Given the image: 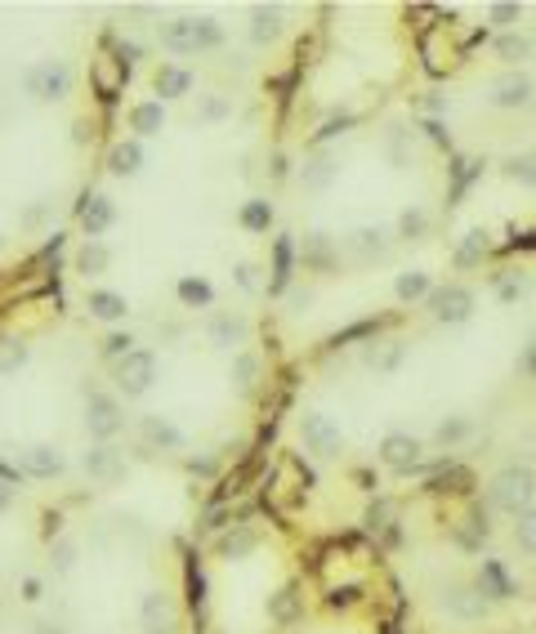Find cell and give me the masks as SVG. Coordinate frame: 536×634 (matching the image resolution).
<instances>
[{
	"label": "cell",
	"mask_w": 536,
	"mask_h": 634,
	"mask_svg": "<svg viewBox=\"0 0 536 634\" xmlns=\"http://www.w3.org/2000/svg\"><path fill=\"white\" fill-rule=\"evenodd\" d=\"M487 509H496V514L505 518H519L536 509V474L532 465H501L492 478H487Z\"/></svg>",
	"instance_id": "cell-1"
},
{
	"label": "cell",
	"mask_w": 536,
	"mask_h": 634,
	"mask_svg": "<svg viewBox=\"0 0 536 634\" xmlns=\"http://www.w3.org/2000/svg\"><path fill=\"white\" fill-rule=\"evenodd\" d=\"M161 50L175 54V59H193V54H210L224 45V27L215 23V18H166L161 23Z\"/></svg>",
	"instance_id": "cell-2"
},
{
	"label": "cell",
	"mask_w": 536,
	"mask_h": 634,
	"mask_svg": "<svg viewBox=\"0 0 536 634\" xmlns=\"http://www.w3.org/2000/svg\"><path fill=\"white\" fill-rule=\"evenodd\" d=\"M81 425L94 443H112L126 429V411H121V393L108 389H85V407H81Z\"/></svg>",
	"instance_id": "cell-3"
},
{
	"label": "cell",
	"mask_w": 536,
	"mask_h": 634,
	"mask_svg": "<svg viewBox=\"0 0 536 634\" xmlns=\"http://www.w3.org/2000/svg\"><path fill=\"white\" fill-rule=\"evenodd\" d=\"M300 443H304L309 456H318V460H340L344 429H340L335 416H327V411H304L300 416Z\"/></svg>",
	"instance_id": "cell-4"
},
{
	"label": "cell",
	"mask_w": 536,
	"mask_h": 634,
	"mask_svg": "<svg viewBox=\"0 0 536 634\" xmlns=\"http://www.w3.org/2000/svg\"><path fill=\"white\" fill-rule=\"evenodd\" d=\"M179 626H184V608H179L175 594L161 590V585L143 590V599H139V630L143 634H179Z\"/></svg>",
	"instance_id": "cell-5"
},
{
	"label": "cell",
	"mask_w": 536,
	"mask_h": 634,
	"mask_svg": "<svg viewBox=\"0 0 536 634\" xmlns=\"http://www.w3.org/2000/svg\"><path fill=\"white\" fill-rule=\"evenodd\" d=\"M157 353L152 349H134L130 358H121L117 367H112V380H117V393L121 398H148L152 384H157Z\"/></svg>",
	"instance_id": "cell-6"
},
{
	"label": "cell",
	"mask_w": 536,
	"mask_h": 634,
	"mask_svg": "<svg viewBox=\"0 0 536 634\" xmlns=\"http://www.w3.org/2000/svg\"><path fill=\"white\" fill-rule=\"evenodd\" d=\"M23 90L41 103H63L72 94V67L63 59H41L23 72Z\"/></svg>",
	"instance_id": "cell-7"
},
{
	"label": "cell",
	"mask_w": 536,
	"mask_h": 634,
	"mask_svg": "<svg viewBox=\"0 0 536 634\" xmlns=\"http://www.w3.org/2000/svg\"><path fill=\"white\" fill-rule=\"evenodd\" d=\"M438 608H443L447 617L465 621V626H478V621H487L492 603L483 599V590H478L474 581H447V585H438Z\"/></svg>",
	"instance_id": "cell-8"
},
{
	"label": "cell",
	"mask_w": 536,
	"mask_h": 634,
	"mask_svg": "<svg viewBox=\"0 0 536 634\" xmlns=\"http://www.w3.org/2000/svg\"><path fill=\"white\" fill-rule=\"evenodd\" d=\"M376 456L389 474H416V469L425 465V443H420L416 434H407V429H389V434L380 438Z\"/></svg>",
	"instance_id": "cell-9"
},
{
	"label": "cell",
	"mask_w": 536,
	"mask_h": 634,
	"mask_svg": "<svg viewBox=\"0 0 536 634\" xmlns=\"http://www.w3.org/2000/svg\"><path fill=\"white\" fill-rule=\"evenodd\" d=\"M81 469L90 474V483H99V487H117V483H126V474H130L126 451L117 443H90L81 451Z\"/></svg>",
	"instance_id": "cell-10"
},
{
	"label": "cell",
	"mask_w": 536,
	"mask_h": 634,
	"mask_svg": "<svg viewBox=\"0 0 536 634\" xmlns=\"http://www.w3.org/2000/svg\"><path fill=\"white\" fill-rule=\"evenodd\" d=\"M532 99H536V85H532V76L523 72V67H505V72L487 85V103H492V108H501V112L528 108Z\"/></svg>",
	"instance_id": "cell-11"
},
{
	"label": "cell",
	"mask_w": 536,
	"mask_h": 634,
	"mask_svg": "<svg viewBox=\"0 0 536 634\" xmlns=\"http://www.w3.org/2000/svg\"><path fill=\"white\" fill-rule=\"evenodd\" d=\"M126 85H130V67L117 59V54H94L90 59V90H94V99L99 103H112L117 94H126Z\"/></svg>",
	"instance_id": "cell-12"
},
{
	"label": "cell",
	"mask_w": 536,
	"mask_h": 634,
	"mask_svg": "<svg viewBox=\"0 0 536 634\" xmlns=\"http://www.w3.org/2000/svg\"><path fill=\"white\" fill-rule=\"evenodd\" d=\"M429 309H434V322L443 326H461L474 317V291L461 282H447V286H434V295H429Z\"/></svg>",
	"instance_id": "cell-13"
},
{
	"label": "cell",
	"mask_w": 536,
	"mask_h": 634,
	"mask_svg": "<svg viewBox=\"0 0 536 634\" xmlns=\"http://www.w3.org/2000/svg\"><path fill=\"white\" fill-rule=\"evenodd\" d=\"M18 469H23V478H32V483H54L67 469V460L54 443H27L18 451Z\"/></svg>",
	"instance_id": "cell-14"
},
{
	"label": "cell",
	"mask_w": 536,
	"mask_h": 634,
	"mask_svg": "<svg viewBox=\"0 0 536 634\" xmlns=\"http://www.w3.org/2000/svg\"><path fill=\"white\" fill-rule=\"evenodd\" d=\"M76 215H81L85 242H103V233L117 224V201H112L108 192H85L81 206H76Z\"/></svg>",
	"instance_id": "cell-15"
},
{
	"label": "cell",
	"mask_w": 536,
	"mask_h": 634,
	"mask_svg": "<svg viewBox=\"0 0 536 634\" xmlns=\"http://www.w3.org/2000/svg\"><path fill=\"white\" fill-rule=\"evenodd\" d=\"M246 335H251V322H246L242 313H215L206 322V340H210V349H219V353H242V344H246Z\"/></svg>",
	"instance_id": "cell-16"
},
{
	"label": "cell",
	"mask_w": 536,
	"mask_h": 634,
	"mask_svg": "<svg viewBox=\"0 0 536 634\" xmlns=\"http://www.w3.org/2000/svg\"><path fill=\"white\" fill-rule=\"evenodd\" d=\"M474 585L483 590L487 603H510V599H519V581H514L510 568H505L501 559H483V563H478Z\"/></svg>",
	"instance_id": "cell-17"
},
{
	"label": "cell",
	"mask_w": 536,
	"mask_h": 634,
	"mask_svg": "<svg viewBox=\"0 0 536 634\" xmlns=\"http://www.w3.org/2000/svg\"><path fill=\"white\" fill-rule=\"evenodd\" d=\"M286 32V9L282 5H255L251 9V23H246V41L255 45V50H268V45H277Z\"/></svg>",
	"instance_id": "cell-18"
},
{
	"label": "cell",
	"mask_w": 536,
	"mask_h": 634,
	"mask_svg": "<svg viewBox=\"0 0 536 634\" xmlns=\"http://www.w3.org/2000/svg\"><path fill=\"white\" fill-rule=\"evenodd\" d=\"M139 438L148 443L152 451H184V429L175 425L170 416H161V411H148V416H139Z\"/></svg>",
	"instance_id": "cell-19"
},
{
	"label": "cell",
	"mask_w": 536,
	"mask_h": 634,
	"mask_svg": "<svg viewBox=\"0 0 536 634\" xmlns=\"http://www.w3.org/2000/svg\"><path fill=\"white\" fill-rule=\"evenodd\" d=\"M85 313H90L94 322L121 326L130 317V300L121 291H108V286H90V291H85Z\"/></svg>",
	"instance_id": "cell-20"
},
{
	"label": "cell",
	"mask_w": 536,
	"mask_h": 634,
	"mask_svg": "<svg viewBox=\"0 0 536 634\" xmlns=\"http://www.w3.org/2000/svg\"><path fill=\"white\" fill-rule=\"evenodd\" d=\"M143 161H148V152H143V139H117L108 148V175L112 179H134L143 170Z\"/></svg>",
	"instance_id": "cell-21"
},
{
	"label": "cell",
	"mask_w": 536,
	"mask_h": 634,
	"mask_svg": "<svg viewBox=\"0 0 536 634\" xmlns=\"http://www.w3.org/2000/svg\"><path fill=\"white\" fill-rule=\"evenodd\" d=\"M335 175H340V161H335L331 152H318V157H309L300 166V188L304 192H327L335 184Z\"/></svg>",
	"instance_id": "cell-22"
},
{
	"label": "cell",
	"mask_w": 536,
	"mask_h": 634,
	"mask_svg": "<svg viewBox=\"0 0 536 634\" xmlns=\"http://www.w3.org/2000/svg\"><path fill=\"white\" fill-rule=\"evenodd\" d=\"M126 121H130L134 139H152V134L166 130V103H161V99H143V103H134Z\"/></svg>",
	"instance_id": "cell-23"
},
{
	"label": "cell",
	"mask_w": 536,
	"mask_h": 634,
	"mask_svg": "<svg viewBox=\"0 0 536 634\" xmlns=\"http://www.w3.org/2000/svg\"><path fill=\"white\" fill-rule=\"evenodd\" d=\"M152 90L161 94V103L166 99H184L188 90H193V72L179 63H161L157 72H152Z\"/></svg>",
	"instance_id": "cell-24"
},
{
	"label": "cell",
	"mask_w": 536,
	"mask_h": 634,
	"mask_svg": "<svg viewBox=\"0 0 536 634\" xmlns=\"http://www.w3.org/2000/svg\"><path fill=\"white\" fill-rule=\"evenodd\" d=\"M291 273H295V242H291V233H277L273 237V282H268V291L282 295L291 286Z\"/></svg>",
	"instance_id": "cell-25"
},
{
	"label": "cell",
	"mask_w": 536,
	"mask_h": 634,
	"mask_svg": "<svg viewBox=\"0 0 536 634\" xmlns=\"http://www.w3.org/2000/svg\"><path fill=\"white\" fill-rule=\"evenodd\" d=\"M300 617H304V599H300V590H295V585L268 594V621H273V626H295Z\"/></svg>",
	"instance_id": "cell-26"
},
{
	"label": "cell",
	"mask_w": 536,
	"mask_h": 634,
	"mask_svg": "<svg viewBox=\"0 0 536 634\" xmlns=\"http://www.w3.org/2000/svg\"><path fill=\"white\" fill-rule=\"evenodd\" d=\"M394 295L402 304H420V300L429 304V295H434V277H429L425 268H407V273H398Z\"/></svg>",
	"instance_id": "cell-27"
},
{
	"label": "cell",
	"mask_w": 536,
	"mask_h": 634,
	"mask_svg": "<svg viewBox=\"0 0 536 634\" xmlns=\"http://www.w3.org/2000/svg\"><path fill=\"white\" fill-rule=\"evenodd\" d=\"M255 545H260V532H255L251 523H233L219 536V554H224V559H246V554H255Z\"/></svg>",
	"instance_id": "cell-28"
},
{
	"label": "cell",
	"mask_w": 536,
	"mask_h": 634,
	"mask_svg": "<svg viewBox=\"0 0 536 634\" xmlns=\"http://www.w3.org/2000/svg\"><path fill=\"white\" fill-rule=\"evenodd\" d=\"M264 376V358L255 349H242L233 358V371H228V380L237 384V393H255V384Z\"/></svg>",
	"instance_id": "cell-29"
},
{
	"label": "cell",
	"mask_w": 536,
	"mask_h": 634,
	"mask_svg": "<svg viewBox=\"0 0 536 634\" xmlns=\"http://www.w3.org/2000/svg\"><path fill=\"white\" fill-rule=\"evenodd\" d=\"M273 201L268 197H246L242 210H237V224H242V233H268L273 228Z\"/></svg>",
	"instance_id": "cell-30"
},
{
	"label": "cell",
	"mask_w": 536,
	"mask_h": 634,
	"mask_svg": "<svg viewBox=\"0 0 536 634\" xmlns=\"http://www.w3.org/2000/svg\"><path fill=\"white\" fill-rule=\"evenodd\" d=\"M32 362V344L23 335H0V376H18Z\"/></svg>",
	"instance_id": "cell-31"
},
{
	"label": "cell",
	"mask_w": 536,
	"mask_h": 634,
	"mask_svg": "<svg viewBox=\"0 0 536 634\" xmlns=\"http://www.w3.org/2000/svg\"><path fill=\"white\" fill-rule=\"evenodd\" d=\"M487 251H492V242H487V228H469L465 242L456 246L452 264H456V268H478V264L487 259Z\"/></svg>",
	"instance_id": "cell-32"
},
{
	"label": "cell",
	"mask_w": 536,
	"mask_h": 634,
	"mask_svg": "<svg viewBox=\"0 0 536 634\" xmlns=\"http://www.w3.org/2000/svg\"><path fill=\"white\" fill-rule=\"evenodd\" d=\"M112 268V246L108 242H81V251H76V273L85 277H99Z\"/></svg>",
	"instance_id": "cell-33"
},
{
	"label": "cell",
	"mask_w": 536,
	"mask_h": 634,
	"mask_svg": "<svg viewBox=\"0 0 536 634\" xmlns=\"http://www.w3.org/2000/svg\"><path fill=\"white\" fill-rule=\"evenodd\" d=\"M402 353H407L402 340H371V349L362 353V362H367L371 371H380V376H389V371L402 362Z\"/></svg>",
	"instance_id": "cell-34"
},
{
	"label": "cell",
	"mask_w": 536,
	"mask_h": 634,
	"mask_svg": "<svg viewBox=\"0 0 536 634\" xmlns=\"http://www.w3.org/2000/svg\"><path fill=\"white\" fill-rule=\"evenodd\" d=\"M532 50H536V41H532L528 32H501V36H496V54H501V59L510 63V67L528 63Z\"/></svg>",
	"instance_id": "cell-35"
},
{
	"label": "cell",
	"mask_w": 536,
	"mask_h": 634,
	"mask_svg": "<svg viewBox=\"0 0 536 634\" xmlns=\"http://www.w3.org/2000/svg\"><path fill=\"white\" fill-rule=\"evenodd\" d=\"M175 295L184 309H210V304H215V286H210L206 277H179Z\"/></svg>",
	"instance_id": "cell-36"
},
{
	"label": "cell",
	"mask_w": 536,
	"mask_h": 634,
	"mask_svg": "<svg viewBox=\"0 0 536 634\" xmlns=\"http://www.w3.org/2000/svg\"><path fill=\"white\" fill-rule=\"evenodd\" d=\"M465 438H474V420H469V416H447L443 425L434 429V443H438V447H447V451L461 447Z\"/></svg>",
	"instance_id": "cell-37"
},
{
	"label": "cell",
	"mask_w": 536,
	"mask_h": 634,
	"mask_svg": "<svg viewBox=\"0 0 536 634\" xmlns=\"http://www.w3.org/2000/svg\"><path fill=\"white\" fill-rule=\"evenodd\" d=\"M233 117V103L224 94H201L197 99V126H215V121Z\"/></svg>",
	"instance_id": "cell-38"
},
{
	"label": "cell",
	"mask_w": 536,
	"mask_h": 634,
	"mask_svg": "<svg viewBox=\"0 0 536 634\" xmlns=\"http://www.w3.org/2000/svg\"><path fill=\"white\" fill-rule=\"evenodd\" d=\"M510 536H514V545H519V554H528V559H536V509H528V514L514 518Z\"/></svg>",
	"instance_id": "cell-39"
},
{
	"label": "cell",
	"mask_w": 536,
	"mask_h": 634,
	"mask_svg": "<svg viewBox=\"0 0 536 634\" xmlns=\"http://www.w3.org/2000/svg\"><path fill=\"white\" fill-rule=\"evenodd\" d=\"M130 353H134V335L130 331H108L99 340V358H108L112 367H117L121 358H130Z\"/></svg>",
	"instance_id": "cell-40"
},
{
	"label": "cell",
	"mask_w": 536,
	"mask_h": 634,
	"mask_svg": "<svg viewBox=\"0 0 536 634\" xmlns=\"http://www.w3.org/2000/svg\"><path fill=\"white\" fill-rule=\"evenodd\" d=\"M425 233H429V210H420V206L402 210V215H398V237H402V242H420Z\"/></svg>",
	"instance_id": "cell-41"
},
{
	"label": "cell",
	"mask_w": 536,
	"mask_h": 634,
	"mask_svg": "<svg viewBox=\"0 0 536 634\" xmlns=\"http://www.w3.org/2000/svg\"><path fill=\"white\" fill-rule=\"evenodd\" d=\"M300 259H304V268H331V233H309Z\"/></svg>",
	"instance_id": "cell-42"
},
{
	"label": "cell",
	"mask_w": 536,
	"mask_h": 634,
	"mask_svg": "<svg viewBox=\"0 0 536 634\" xmlns=\"http://www.w3.org/2000/svg\"><path fill=\"white\" fill-rule=\"evenodd\" d=\"M505 179H514L523 188H536V152H519V157L505 161Z\"/></svg>",
	"instance_id": "cell-43"
},
{
	"label": "cell",
	"mask_w": 536,
	"mask_h": 634,
	"mask_svg": "<svg viewBox=\"0 0 536 634\" xmlns=\"http://www.w3.org/2000/svg\"><path fill=\"white\" fill-rule=\"evenodd\" d=\"M349 246H353V251H358L362 259L385 255V228H358V233L349 237Z\"/></svg>",
	"instance_id": "cell-44"
},
{
	"label": "cell",
	"mask_w": 536,
	"mask_h": 634,
	"mask_svg": "<svg viewBox=\"0 0 536 634\" xmlns=\"http://www.w3.org/2000/svg\"><path fill=\"white\" fill-rule=\"evenodd\" d=\"M523 18V5H514V0H496V5H487V23L496 27H514Z\"/></svg>",
	"instance_id": "cell-45"
},
{
	"label": "cell",
	"mask_w": 536,
	"mask_h": 634,
	"mask_svg": "<svg viewBox=\"0 0 536 634\" xmlns=\"http://www.w3.org/2000/svg\"><path fill=\"white\" fill-rule=\"evenodd\" d=\"M50 559H54V572H72V563H76V541H67V536H63V541H54V550H50Z\"/></svg>",
	"instance_id": "cell-46"
},
{
	"label": "cell",
	"mask_w": 536,
	"mask_h": 634,
	"mask_svg": "<svg viewBox=\"0 0 536 634\" xmlns=\"http://www.w3.org/2000/svg\"><path fill=\"white\" fill-rule=\"evenodd\" d=\"M389 518H394V501H376L367 509V518H362V523L371 527V532H380V527H389Z\"/></svg>",
	"instance_id": "cell-47"
},
{
	"label": "cell",
	"mask_w": 536,
	"mask_h": 634,
	"mask_svg": "<svg viewBox=\"0 0 536 634\" xmlns=\"http://www.w3.org/2000/svg\"><path fill=\"white\" fill-rule=\"evenodd\" d=\"M523 291H528V286H523V277H519V282H514V277L496 273V295H501V300H505V304H514V300H519V295H523Z\"/></svg>",
	"instance_id": "cell-48"
},
{
	"label": "cell",
	"mask_w": 536,
	"mask_h": 634,
	"mask_svg": "<svg viewBox=\"0 0 536 634\" xmlns=\"http://www.w3.org/2000/svg\"><path fill=\"white\" fill-rule=\"evenodd\" d=\"M233 273H237V286H242V291H260V277H255L260 268H255V264H237Z\"/></svg>",
	"instance_id": "cell-49"
},
{
	"label": "cell",
	"mask_w": 536,
	"mask_h": 634,
	"mask_svg": "<svg viewBox=\"0 0 536 634\" xmlns=\"http://www.w3.org/2000/svg\"><path fill=\"white\" fill-rule=\"evenodd\" d=\"M349 126H353V117H331L327 126H322L318 134H313V143H322V139H335V134H344Z\"/></svg>",
	"instance_id": "cell-50"
},
{
	"label": "cell",
	"mask_w": 536,
	"mask_h": 634,
	"mask_svg": "<svg viewBox=\"0 0 536 634\" xmlns=\"http://www.w3.org/2000/svg\"><path fill=\"white\" fill-rule=\"evenodd\" d=\"M215 469H219L215 456H193V460H188V474H197V478H210Z\"/></svg>",
	"instance_id": "cell-51"
},
{
	"label": "cell",
	"mask_w": 536,
	"mask_h": 634,
	"mask_svg": "<svg viewBox=\"0 0 536 634\" xmlns=\"http://www.w3.org/2000/svg\"><path fill=\"white\" fill-rule=\"evenodd\" d=\"M14 501H18V487L0 478V514H5V509H14Z\"/></svg>",
	"instance_id": "cell-52"
},
{
	"label": "cell",
	"mask_w": 536,
	"mask_h": 634,
	"mask_svg": "<svg viewBox=\"0 0 536 634\" xmlns=\"http://www.w3.org/2000/svg\"><path fill=\"white\" fill-rule=\"evenodd\" d=\"M0 478H5V483H23V469H18V465H5V460H0Z\"/></svg>",
	"instance_id": "cell-53"
},
{
	"label": "cell",
	"mask_w": 536,
	"mask_h": 634,
	"mask_svg": "<svg viewBox=\"0 0 536 634\" xmlns=\"http://www.w3.org/2000/svg\"><path fill=\"white\" fill-rule=\"evenodd\" d=\"M23 599H27V603L41 599V581H36V576H27V581H23Z\"/></svg>",
	"instance_id": "cell-54"
},
{
	"label": "cell",
	"mask_w": 536,
	"mask_h": 634,
	"mask_svg": "<svg viewBox=\"0 0 536 634\" xmlns=\"http://www.w3.org/2000/svg\"><path fill=\"white\" fill-rule=\"evenodd\" d=\"M519 371H528V376H536V340L528 344V353H523V362H519Z\"/></svg>",
	"instance_id": "cell-55"
},
{
	"label": "cell",
	"mask_w": 536,
	"mask_h": 634,
	"mask_svg": "<svg viewBox=\"0 0 536 634\" xmlns=\"http://www.w3.org/2000/svg\"><path fill=\"white\" fill-rule=\"evenodd\" d=\"M23 224H27V228H41V224H45V206H32V210H27Z\"/></svg>",
	"instance_id": "cell-56"
},
{
	"label": "cell",
	"mask_w": 536,
	"mask_h": 634,
	"mask_svg": "<svg viewBox=\"0 0 536 634\" xmlns=\"http://www.w3.org/2000/svg\"><path fill=\"white\" fill-rule=\"evenodd\" d=\"M309 300H313L309 291H291V309H295V313H304V309H309Z\"/></svg>",
	"instance_id": "cell-57"
},
{
	"label": "cell",
	"mask_w": 536,
	"mask_h": 634,
	"mask_svg": "<svg viewBox=\"0 0 536 634\" xmlns=\"http://www.w3.org/2000/svg\"><path fill=\"white\" fill-rule=\"evenodd\" d=\"M90 134H94V126H90V121H76V134H72L76 143H85V139H90Z\"/></svg>",
	"instance_id": "cell-58"
},
{
	"label": "cell",
	"mask_w": 536,
	"mask_h": 634,
	"mask_svg": "<svg viewBox=\"0 0 536 634\" xmlns=\"http://www.w3.org/2000/svg\"><path fill=\"white\" fill-rule=\"evenodd\" d=\"M32 634H59V630H54V626H36Z\"/></svg>",
	"instance_id": "cell-59"
},
{
	"label": "cell",
	"mask_w": 536,
	"mask_h": 634,
	"mask_svg": "<svg viewBox=\"0 0 536 634\" xmlns=\"http://www.w3.org/2000/svg\"><path fill=\"white\" fill-rule=\"evenodd\" d=\"M0 251H5V233H0Z\"/></svg>",
	"instance_id": "cell-60"
}]
</instances>
